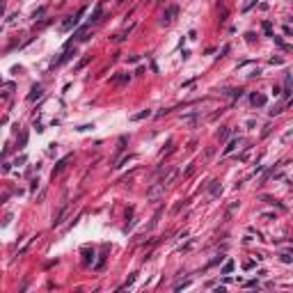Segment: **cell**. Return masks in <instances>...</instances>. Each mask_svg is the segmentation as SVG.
I'll use <instances>...</instances> for the list:
<instances>
[{
	"label": "cell",
	"instance_id": "obj_2",
	"mask_svg": "<svg viewBox=\"0 0 293 293\" xmlns=\"http://www.w3.org/2000/svg\"><path fill=\"white\" fill-rule=\"evenodd\" d=\"M37 96H41V87H35V89H32V94H30V101H35Z\"/></svg>",
	"mask_w": 293,
	"mask_h": 293
},
{
	"label": "cell",
	"instance_id": "obj_1",
	"mask_svg": "<svg viewBox=\"0 0 293 293\" xmlns=\"http://www.w3.org/2000/svg\"><path fill=\"white\" fill-rule=\"evenodd\" d=\"M252 103H254V105H263V103H266V99H263V96H252Z\"/></svg>",
	"mask_w": 293,
	"mask_h": 293
}]
</instances>
